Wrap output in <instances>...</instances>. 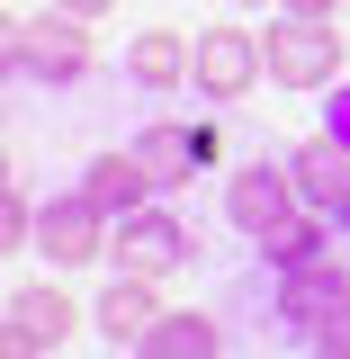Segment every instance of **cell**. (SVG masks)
I'll return each mask as SVG.
<instances>
[{
    "mask_svg": "<svg viewBox=\"0 0 350 359\" xmlns=\"http://www.w3.org/2000/svg\"><path fill=\"white\" fill-rule=\"evenodd\" d=\"M278 9H288V18H332L342 0H278Z\"/></svg>",
    "mask_w": 350,
    "mask_h": 359,
    "instance_id": "obj_20",
    "label": "cell"
},
{
    "mask_svg": "<svg viewBox=\"0 0 350 359\" xmlns=\"http://www.w3.org/2000/svg\"><path fill=\"white\" fill-rule=\"evenodd\" d=\"M269 72V36L252 27H198V90L207 99H243Z\"/></svg>",
    "mask_w": 350,
    "mask_h": 359,
    "instance_id": "obj_6",
    "label": "cell"
},
{
    "mask_svg": "<svg viewBox=\"0 0 350 359\" xmlns=\"http://www.w3.org/2000/svg\"><path fill=\"white\" fill-rule=\"evenodd\" d=\"M9 72H27V81H45V90H72L90 72V18H72V9L18 18V27H9Z\"/></svg>",
    "mask_w": 350,
    "mask_h": 359,
    "instance_id": "obj_1",
    "label": "cell"
},
{
    "mask_svg": "<svg viewBox=\"0 0 350 359\" xmlns=\"http://www.w3.org/2000/svg\"><path fill=\"white\" fill-rule=\"evenodd\" d=\"M323 135H332V144H350V72L332 81V117H323Z\"/></svg>",
    "mask_w": 350,
    "mask_h": 359,
    "instance_id": "obj_18",
    "label": "cell"
},
{
    "mask_svg": "<svg viewBox=\"0 0 350 359\" xmlns=\"http://www.w3.org/2000/svg\"><path fill=\"white\" fill-rule=\"evenodd\" d=\"M126 81H135V90H180V81H198V45L180 36V27H144V36L126 45Z\"/></svg>",
    "mask_w": 350,
    "mask_h": 359,
    "instance_id": "obj_10",
    "label": "cell"
},
{
    "mask_svg": "<svg viewBox=\"0 0 350 359\" xmlns=\"http://www.w3.org/2000/svg\"><path fill=\"white\" fill-rule=\"evenodd\" d=\"M269 81L278 90H332L342 81V27L332 18H278L269 27Z\"/></svg>",
    "mask_w": 350,
    "mask_h": 359,
    "instance_id": "obj_2",
    "label": "cell"
},
{
    "mask_svg": "<svg viewBox=\"0 0 350 359\" xmlns=\"http://www.w3.org/2000/svg\"><path fill=\"white\" fill-rule=\"evenodd\" d=\"M350 297V269H342V252H323V261H306V269H278V297H269V314L288 323V332H306L314 341V323Z\"/></svg>",
    "mask_w": 350,
    "mask_h": 359,
    "instance_id": "obj_7",
    "label": "cell"
},
{
    "mask_svg": "<svg viewBox=\"0 0 350 359\" xmlns=\"http://www.w3.org/2000/svg\"><path fill=\"white\" fill-rule=\"evenodd\" d=\"M0 243H9V252H18V243H36V216H27V198H18V189L0 198Z\"/></svg>",
    "mask_w": 350,
    "mask_h": 359,
    "instance_id": "obj_17",
    "label": "cell"
},
{
    "mask_svg": "<svg viewBox=\"0 0 350 359\" xmlns=\"http://www.w3.org/2000/svg\"><path fill=\"white\" fill-rule=\"evenodd\" d=\"M297 207H306V198H297V171H288V162H252V171L224 180V224L252 233V243H269Z\"/></svg>",
    "mask_w": 350,
    "mask_h": 359,
    "instance_id": "obj_3",
    "label": "cell"
},
{
    "mask_svg": "<svg viewBox=\"0 0 350 359\" xmlns=\"http://www.w3.org/2000/svg\"><path fill=\"white\" fill-rule=\"evenodd\" d=\"M234 9H261V0H234Z\"/></svg>",
    "mask_w": 350,
    "mask_h": 359,
    "instance_id": "obj_23",
    "label": "cell"
},
{
    "mask_svg": "<svg viewBox=\"0 0 350 359\" xmlns=\"http://www.w3.org/2000/svg\"><path fill=\"white\" fill-rule=\"evenodd\" d=\"M314 359H350V297L323 314V323H314Z\"/></svg>",
    "mask_w": 350,
    "mask_h": 359,
    "instance_id": "obj_16",
    "label": "cell"
},
{
    "mask_svg": "<svg viewBox=\"0 0 350 359\" xmlns=\"http://www.w3.org/2000/svg\"><path fill=\"white\" fill-rule=\"evenodd\" d=\"M54 9H72V18H108L117 0H54Z\"/></svg>",
    "mask_w": 350,
    "mask_h": 359,
    "instance_id": "obj_21",
    "label": "cell"
},
{
    "mask_svg": "<svg viewBox=\"0 0 350 359\" xmlns=\"http://www.w3.org/2000/svg\"><path fill=\"white\" fill-rule=\"evenodd\" d=\"M153 189H162V180L144 171V153H135V144H126V153H99V162L81 171V198H90V207H99L108 224L144 216V207H153Z\"/></svg>",
    "mask_w": 350,
    "mask_h": 359,
    "instance_id": "obj_8",
    "label": "cell"
},
{
    "mask_svg": "<svg viewBox=\"0 0 350 359\" xmlns=\"http://www.w3.org/2000/svg\"><path fill=\"white\" fill-rule=\"evenodd\" d=\"M332 233H342V224L323 216V207H297V216L278 224L261 252H269V269H306V261H323V252H332Z\"/></svg>",
    "mask_w": 350,
    "mask_h": 359,
    "instance_id": "obj_14",
    "label": "cell"
},
{
    "mask_svg": "<svg viewBox=\"0 0 350 359\" xmlns=\"http://www.w3.org/2000/svg\"><path fill=\"white\" fill-rule=\"evenodd\" d=\"M135 153H144V171L162 180V189H189V180H198V144H189V126H171V117H153V126L135 135Z\"/></svg>",
    "mask_w": 350,
    "mask_h": 359,
    "instance_id": "obj_15",
    "label": "cell"
},
{
    "mask_svg": "<svg viewBox=\"0 0 350 359\" xmlns=\"http://www.w3.org/2000/svg\"><path fill=\"white\" fill-rule=\"evenodd\" d=\"M36 252H45L54 269H90V261H108V216L90 207L81 189H72V198H45V207H36Z\"/></svg>",
    "mask_w": 350,
    "mask_h": 359,
    "instance_id": "obj_5",
    "label": "cell"
},
{
    "mask_svg": "<svg viewBox=\"0 0 350 359\" xmlns=\"http://www.w3.org/2000/svg\"><path fill=\"white\" fill-rule=\"evenodd\" d=\"M0 359H45V341H27V332L9 323V332H0Z\"/></svg>",
    "mask_w": 350,
    "mask_h": 359,
    "instance_id": "obj_19",
    "label": "cell"
},
{
    "mask_svg": "<svg viewBox=\"0 0 350 359\" xmlns=\"http://www.w3.org/2000/svg\"><path fill=\"white\" fill-rule=\"evenodd\" d=\"M198 252L189 243V224L171 216V207H144V216L108 224V261H117V278H162V269H180Z\"/></svg>",
    "mask_w": 350,
    "mask_h": 359,
    "instance_id": "obj_4",
    "label": "cell"
},
{
    "mask_svg": "<svg viewBox=\"0 0 350 359\" xmlns=\"http://www.w3.org/2000/svg\"><path fill=\"white\" fill-rule=\"evenodd\" d=\"M288 171H297V198H306V207H323V216H342V207H350V144L314 135V144L288 153Z\"/></svg>",
    "mask_w": 350,
    "mask_h": 359,
    "instance_id": "obj_9",
    "label": "cell"
},
{
    "mask_svg": "<svg viewBox=\"0 0 350 359\" xmlns=\"http://www.w3.org/2000/svg\"><path fill=\"white\" fill-rule=\"evenodd\" d=\"M9 323H18L27 341H45V351H63L72 323H81V306H72L63 287H18V297H9Z\"/></svg>",
    "mask_w": 350,
    "mask_h": 359,
    "instance_id": "obj_13",
    "label": "cell"
},
{
    "mask_svg": "<svg viewBox=\"0 0 350 359\" xmlns=\"http://www.w3.org/2000/svg\"><path fill=\"white\" fill-rule=\"evenodd\" d=\"M90 323H99V332H108L117 351H126V341L144 351V332L162 323V306H153V278H117V287L99 297V314H90Z\"/></svg>",
    "mask_w": 350,
    "mask_h": 359,
    "instance_id": "obj_11",
    "label": "cell"
},
{
    "mask_svg": "<svg viewBox=\"0 0 350 359\" xmlns=\"http://www.w3.org/2000/svg\"><path fill=\"white\" fill-rule=\"evenodd\" d=\"M216 351H224V323H216V314H198V306L162 314V323L144 332V359H216Z\"/></svg>",
    "mask_w": 350,
    "mask_h": 359,
    "instance_id": "obj_12",
    "label": "cell"
},
{
    "mask_svg": "<svg viewBox=\"0 0 350 359\" xmlns=\"http://www.w3.org/2000/svg\"><path fill=\"white\" fill-rule=\"evenodd\" d=\"M332 224H342V233H350V207H342V216H332Z\"/></svg>",
    "mask_w": 350,
    "mask_h": 359,
    "instance_id": "obj_22",
    "label": "cell"
}]
</instances>
